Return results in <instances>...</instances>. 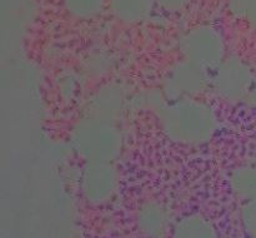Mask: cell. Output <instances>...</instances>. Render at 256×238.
<instances>
[{
	"label": "cell",
	"instance_id": "6",
	"mask_svg": "<svg viewBox=\"0 0 256 238\" xmlns=\"http://www.w3.org/2000/svg\"><path fill=\"white\" fill-rule=\"evenodd\" d=\"M118 187L119 172L114 163H85L80 177V190L89 204H106L114 197Z\"/></svg>",
	"mask_w": 256,
	"mask_h": 238
},
{
	"label": "cell",
	"instance_id": "10",
	"mask_svg": "<svg viewBox=\"0 0 256 238\" xmlns=\"http://www.w3.org/2000/svg\"><path fill=\"white\" fill-rule=\"evenodd\" d=\"M229 187L239 199L248 202L256 198V165L240 164L229 174Z\"/></svg>",
	"mask_w": 256,
	"mask_h": 238
},
{
	"label": "cell",
	"instance_id": "2",
	"mask_svg": "<svg viewBox=\"0 0 256 238\" xmlns=\"http://www.w3.org/2000/svg\"><path fill=\"white\" fill-rule=\"evenodd\" d=\"M70 145L85 163H114L124 148V135L116 123L85 117L75 124Z\"/></svg>",
	"mask_w": 256,
	"mask_h": 238
},
{
	"label": "cell",
	"instance_id": "16",
	"mask_svg": "<svg viewBox=\"0 0 256 238\" xmlns=\"http://www.w3.org/2000/svg\"><path fill=\"white\" fill-rule=\"evenodd\" d=\"M244 20H246L250 27L256 30V0H249V5H248Z\"/></svg>",
	"mask_w": 256,
	"mask_h": 238
},
{
	"label": "cell",
	"instance_id": "1",
	"mask_svg": "<svg viewBox=\"0 0 256 238\" xmlns=\"http://www.w3.org/2000/svg\"><path fill=\"white\" fill-rule=\"evenodd\" d=\"M162 132L172 142L186 147L209 143L218 129V117L208 103L195 98L172 100L159 110Z\"/></svg>",
	"mask_w": 256,
	"mask_h": 238
},
{
	"label": "cell",
	"instance_id": "17",
	"mask_svg": "<svg viewBox=\"0 0 256 238\" xmlns=\"http://www.w3.org/2000/svg\"><path fill=\"white\" fill-rule=\"evenodd\" d=\"M245 100H246V102L249 103L252 107L256 108V84L252 85V90L249 92V94H248L246 99H245Z\"/></svg>",
	"mask_w": 256,
	"mask_h": 238
},
{
	"label": "cell",
	"instance_id": "3",
	"mask_svg": "<svg viewBox=\"0 0 256 238\" xmlns=\"http://www.w3.org/2000/svg\"><path fill=\"white\" fill-rule=\"evenodd\" d=\"M184 59L214 72L225 59V42L222 33L212 25H199L185 33L180 40Z\"/></svg>",
	"mask_w": 256,
	"mask_h": 238
},
{
	"label": "cell",
	"instance_id": "11",
	"mask_svg": "<svg viewBox=\"0 0 256 238\" xmlns=\"http://www.w3.org/2000/svg\"><path fill=\"white\" fill-rule=\"evenodd\" d=\"M179 238H212L216 237L214 224L202 214H186L180 218L172 229Z\"/></svg>",
	"mask_w": 256,
	"mask_h": 238
},
{
	"label": "cell",
	"instance_id": "13",
	"mask_svg": "<svg viewBox=\"0 0 256 238\" xmlns=\"http://www.w3.org/2000/svg\"><path fill=\"white\" fill-rule=\"evenodd\" d=\"M240 217L245 233L250 237L256 238V198L244 203Z\"/></svg>",
	"mask_w": 256,
	"mask_h": 238
},
{
	"label": "cell",
	"instance_id": "7",
	"mask_svg": "<svg viewBox=\"0 0 256 238\" xmlns=\"http://www.w3.org/2000/svg\"><path fill=\"white\" fill-rule=\"evenodd\" d=\"M126 107L128 100L122 87L119 84H106L88 100L85 117L116 123Z\"/></svg>",
	"mask_w": 256,
	"mask_h": 238
},
{
	"label": "cell",
	"instance_id": "4",
	"mask_svg": "<svg viewBox=\"0 0 256 238\" xmlns=\"http://www.w3.org/2000/svg\"><path fill=\"white\" fill-rule=\"evenodd\" d=\"M210 85L220 99L238 103L246 99L254 83L252 70L238 57L225 58L214 70Z\"/></svg>",
	"mask_w": 256,
	"mask_h": 238
},
{
	"label": "cell",
	"instance_id": "9",
	"mask_svg": "<svg viewBox=\"0 0 256 238\" xmlns=\"http://www.w3.org/2000/svg\"><path fill=\"white\" fill-rule=\"evenodd\" d=\"M156 0H109L112 17L124 24H138L152 14Z\"/></svg>",
	"mask_w": 256,
	"mask_h": 238
},
{
	"label": "cell",
	"instance_id": "8",
	"mask_svg": "<svg viewBox=\"0 0 256 238\" xmlns=\"http://www.w3.org/2000/svg\"><path fill=\"white\" fill-rule=\"evenodd\" d=\"M136 224L146 237H162L169 227V214L162 203L149 200L142 203L138 210Z\"/></svg>",
	"mask_w": 256,
	"mask_h": 238
},
{
	"label": "cell",
	"instance_id": "14",
	"mask_svg": "<svg viewBox=\"0 0 256 238\" xmlns=\"http://www.w3.org/2000/svg\"><path fill=\"white\" fill-rule=\"evenodd\" d=\"M110 62L106 57L102 55H95V57H92L88 62V68H89V72L92 73V75L95 74H102L105 70L109 67Z\"/></svg>",
	"mask_w": 256,
	"mask_h": 238
},
{
	"label": "cell",
	"instance_id": "5",
	"mask_svg": "<svg viewBox=\"0 0 256 238\" xmlns=\"http://www.w3.org/2000/svg\"><path fill=\"white\" fill-rule=\"evenodd\" d=\"M210 80L212 78L206 69L184 59L169 70L164 79L162 93L170 102L195 98L210 85Z\"/></svg>",
	"mask_w": 256,
	"mask_h": 238
},
{
	"label": "cell",
	"instance_id": "12",
	"mask_svg": "<svg viewBox=\"0 0 256 238\" xmlns=\"http://www.w3.org/2000/svg\"><path fill=\"white\" fill-rule=\"evenodd\" d=\"M62 4L70 17L89 20L102 14L105 8V0H62Z\"/></svg>",
	"mask_w": 256,
	"mask_h": 238
},
{
	"label": "cell",
	"instance_id": "15",
	"mask_svg": "<svg viewBox=\"0 0 256 238\" xmlns=\"http://www.w3.org/2000/svg\"><path fill=\"white\" fill-rule=\"evenodd\" d=\"M190 0H156V4L168 13H178L184 9Z\"/></svg>",
	"mask_w": 256,
	"mask_h": 238
}]
</instances>
